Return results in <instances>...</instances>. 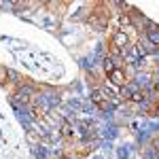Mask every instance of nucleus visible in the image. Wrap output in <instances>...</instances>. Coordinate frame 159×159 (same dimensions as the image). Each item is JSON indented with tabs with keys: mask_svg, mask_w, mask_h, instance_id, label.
<instances>
[{
	"mask_svg": "<svg viewBox=\"0 0 159 159\" xmlns=\"http://www.w3.org/2000/svg\"><path fill=\"white\" fill-rule=\"evenodd\" d=\"M132 151H134L132 147L121 144V147H115V155H117V159H132Z\"/></svg>",
	"mask_w": 159,
	"mask_h": 159,
	"instance_id": "6e6552de",
	"label": "nucleus"
},
{
	"mask_svg": "<svg viewBox=\"0 0 159 159\" xmlns=\"http://www.w3.org/2000/svg\"><path fill=\"white\" fill-rule=\"evenodd\" d=\"M117 136H119V127H117V125H112V123L106 125V127L102 129V138H104V140H110V142H112Z\"/></svg>",
	"mask_w": 159,
	"mask_h": 159,
	"instance_id": "0eeeda50",
	"label": "nucleus"
},
{
	"mask_svg": "<svg viewBox=\"0 0 159 159\" xmlns=\"http://www.w3.org/2000/svg\"><path fill=\"white\" fill-rule=\"evenodd\" d=\"M4 81H7V68H4V66H0V85H2Z\"/></svg>",
	"mask_w": 159,
	"mask_h": 159,
	"instance_id": "9b49d317",
	"label": "nucleus"
},
{
	"mask_svg": "<svg viewBox=\"0 0 159 159\" xmlns=\"http://www.w3.org/2000/svg\"><path fill=\"white\" fill-rule=\"evenodd\" d=\"M85 159H102V157H85Z\"/></svg>",
	"mask_w": 159,
	"mask_h": 159,
	"instance_id": "ddd939ff",
	"label": "nucleus"
},
{
	"mask_svg": "<svg viewBox=\"0 0 159 159\" xmlns=\"http://www.w3.org/2000/svg\"><path fill=\"white\" fill-rule=\"evenodd\" d=\"M89 98H91V104H96V106H102V104H106V102H112V96H110V91H106L104 87H93L91 89V93H89Z\"/></svg>",
	"mask_w": 159,
	"mask_h": 159,
	"instance_id": "f257e3e1",
	"label": "nucleus"
},
{
	"mask_svg": "<svg viewBox=\"0 0 159 159\" xmlns=\"http://www.w3.org/2000/svg\"><path fill=\"white\" fill-rule=\"evenodd\" d=\"M49 153H51V151L45 147V144H40V142L32 147V157H34V159H49Z\"/></svg>",
	"mask_w": 159,
	"mask_h": 159,
	"instance_id": "423d86ee",
	"label": "nucleus"
},
{
	"mask_svg": "<svg viewBox=\"0 0 159 159\" xmlns=\"http://www.w3.org/2000/svg\"><path fill=\"white\" fill-rule=\"evenodd\" d=\"M132 81H134L142 91H148V89L153 87V83H155V79H153V74H151V72H136Z\"/></svg>",
	"mask_w": 159,
	"mask_h": 159,
	"instance_id": "7ed1b4c3",
	"label": "nucleus"
},
{
	"mask_svg": "<svg viewBox=\"0 0 159 159\" xmlns=\"http://www.w3.org/2000/svg\"><path fill=\"white\" fill-rule=\"evenodd\" d=\"M138 91H140V87L136 85L134 81H129V83H127V85L123 87L121 89V98H125V100H132L136 96V93H138Z\"/></svg>",
	"mask_w": 159,
	"mask_h": 159,
	"instance_id": "39448f33",
	"label": "nucleus"
},
{
	"mask_svg": "<svg viewBox=\"0 0 159 159\" xmlns=\"http://www.w3.org/2000/svg\"><path fill=\"white\" fill-rule=\"evenodd\" d=\"M7 79H9L11 83H17V85H21V74L17 72V70H13V68H7Z\"/></svg>",
	"mask_w": 159,
	"mask_h": 159,
	"instance_id": "9d476101",
	"label": "nucleus"
},
{
	"mask_svg": "<svg viewBox=\"0 0 159 159\" xmlns=\"http://www.w3.org/2000/svg\"><path fill=\"white\" fill-rule=\"evenodd\" d=\"M147 43L153 45L155 49H159V25L153 24V21L147 25Z\"/></svg>",
	"mask_w": 159,
	"mask_h": 159,
	"instance_id": "20e7f679",
	"label": "nucleus"
},
{
	"mask_svg": "<svg viewBox=\"0 0 159 159\" xmlns=\"http://www.w3.org/2000/svg\"><path fill=\"white\" fill-rule=\"evenodd\" d=\"M108 81H110V85L119 87V89H123V87L129 83V79H127V72H125V68H115V70L108 74Z\"/></svg>",
	"mask_w": 159,
	"mask_h": 159,
	"instance_id": "f03ea898",
	"label": "nucleus"
},
{
	"mask_svg": "<svg viewBox=\"0 0 159 159\" xmlns=\"http://www.w3.org/2000/svg\"><path fill=\"white\" fill-rule=\"evenodd\" d=\"M151 89H153V91H155V93H157V96H159V81H155V83H153V87H151Z\"/></svg>",
	"mask_w": 159,
	"mask_h": 159,
	"instance_id": "f8f14e48",
	"label": "nucleus"
},
{
	"mask_svg": "<svg viewBox=\"0 0 159 159\" xmlns=\"http://www.w3.org/2000/svg\"><path fill=\"white\" fill-rule=\"evenodd\" d=\"M60 136H61V138H72V136H74V125L70 121H61Z\"/></svg>",
	"mask_w": 159,
	"mask_h": 159,
	"instance_id": "1a4fd4ad",
	"label": "nucleus"
}]
</instances>
